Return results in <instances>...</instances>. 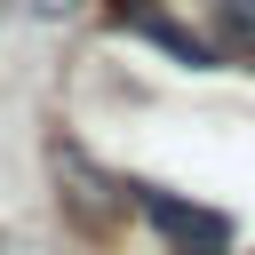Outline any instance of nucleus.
Listing matches in <instances>:
<instances>
[{
	"label": "nucleus",
	"mask_w": 255,
	"mask_h": 255,
	"mask_svg": "<svg viewBox=\"0 0 255 255\" xmlns=\"http://www.w3.org/2000/svg\"><path fill=\"white\" fill-rule=\"evenodd\" d=\"M135 207L167 231V247L175 255H231V215H215V207H191V199H175V191H151V183H135Z\"/></svg>",
	"instance_id": "f257e3e1"
},
{
	"label": "nucleus",
	"mask_w": 255,
	"mask_h": 255,
	"mask_svg": "<svg viewBox=\"0 0 255 255\" xmlns=\"http://www.w3.org/2000/svg\"><path fill=\"white\" fill-rule=\"evenodd\" d=\"M32 8H40V16H64V8H80V0H32Z\"/></svg>",
	"instance_id": "20e7f679"
},
{
	"label": "nucleus",
	"mask_w": 255,
	"mask_h": 255,
	"mask_svg": "<svg viewBox=\"0 0 255 255\" xmlns=\"http://www.w3.org/2000/svg\"><path fill=\"white\" fill-rule=\"evenodd\" d=\"M120 24H128V32H143V40H159V48H167V56H183L191 72H199V64H215V48H207L199 32H183V24H167L159 8H120Z\"/></svg>",
	"instance_id": "f03ea898"
},
{
	"label": "nucleus",
	"mask_w": 255,
	"mask_h": 255,
	"mask_svg": "<svg viewBox=\"0 0 255 255\" xmlns=\"http://www.w3.org/2000/svg\"><path fill=\"white\" fill-rule=\"evenodd\" d=\"M215 24L231 48H255V0H215Z\"/></svg>",
	"instance_id": "7ed1b4c3"
}]
</instances>
